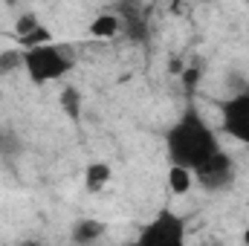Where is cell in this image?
<instances>
[{"mask_svg":"<svg viewBox=\"0 0 249 246\" xmlns=\"http://www.w3.org/2000/svg\"><path fill=\"white\" fill-rule=\"evenodd\" d=\"M244 241H247V246H249V229H247V232H244Z\"/></svg>","mask_w":249,"mask_h":246,"instance_id":"obj_16","label":"cell"},{"mask_svg":"<svg viewBox=\"0 0 249 246\" xmlns=\"http://www.w3.org/2000/svg\"><path fill=\"white\" fill-rule=\"evenodd\" d=\"M235 174H238V168H235V159L226 154V151H220V154H214L200 171H194V183L200 185L203 191H229L232 183H235Z\"/></svg>","mask_w":249,"mask_h":246,"instance_id":"obj_5","label":"cell"},{"mask_svg":"<svg viewBox=\"0 0 249 246\" xmlns=\"http://www.w3.org/2000/svg\"><path fill=\"white\" fill-rule=\"evenodd\" d=\"M110 177H113L110 162H102V159L87 162V165H84V191H87V194H99L105 185L110 183Z\"/></svg>","mask_w":249,"mask_h":246,"instance_id":"obj_8","label":"cell"},{"mask_svg":"<svg viewBox=\"0 0 249 246\" xmlns=\"http://www.w3.org/2000/svg\"><path fill=\"white\" fill-rule=\"evenodd\" d=\"M20 246H38V244H20Z\"/></svg>","mask_w":249,"mask_h":246,"instance_id":"obj_17","label":"cell"},{"mask_svg":"<svg viewBox=\"0 0 249 246\" xmlns=\"http://www.w3.org/2000/svg\"><path fill=\"white\" fill-rule=\"evenodd\" d=\"M58 102H61L64 113H67L70 119H78V116H81V96H78L75 87H64L61 96H58Z\"/></svg>","mask_w":249,"mask_h":246,"instance_id":"obj_13","label":"cell"},{"mask_svg":"<svg viewBox=\"0 0 249 246\" xmlns=\"http://www.w3.org/2000/svg\"><path fill=\"white\" fill-rule=\"evenodd\" d=\"M214 107H217V119H220V133H226L238 145L249 148V90L217 99Z\"/></svg>","mask_w":249,"mask_h":246,"instance_id":"obj_4","label":"cell"},{"mask_svg":"<svg viewBox=\"0 0 249 246\" xmlns=\"http://www.w3.org/2000/svg\"><path fill=\"white\" fill-rule=\"evenodd\" d=\"M53 41H55V35H53V32L41 23V26H38V29H32L26 38H20V41H18V47H20V50H38V47L53 44Z\"/></svg>","mask_w":249,"mask_h":246,"instance_id":"obj_12","label":"cell"},{"mask_svg":"<svg viewBox=\"0 0 249 246\" xmlns=\"http://www.w3.org/2000/svg\"><path fill=\"white\" fill-rule=\"evenodd\" d=\"M105 238V223L96 217H78L70 226V241L75 246H93Z\"/></svg>","mask_w":249,"mask_h":246,"instance_id":"obj_7","label":"cell"},{"mask_svg":"<svg viewBox=\"0 0 249 246\" xmlns=\"http://www.w3.org/2000/svg\"><path fill=\"white\" fill-rule=\"evenodd\" d=\"M133 246H188V223L174 209H157L139 226Z\"/></svg>","mask_w":249,"mask_h":246,"instance_id":"obj_3","label":"cell"},{"mask_svg":"<svg viewBox=\"0 0 249 246\" xmlns=\"http://www.w3.org/2000/svg\"><path fill=\"white\" fill-rule=\"evenodd\" d=\"M200 72H203L200 67H194V64L188 67V72H186V87H188V90H191V87L197 84V78H200Z\"/></svg>","mask_w":249,"mask_h":246,"instance_id":"obj_15","label":"cell"},{"mask_svg":"<svg viewBox=\"0 0 249 246\" xmlns=\"http://www.w3.org/2000/svg\"><path fill=\"white\" fill-rule=\"evenodd\" d=\"M124 246H133V244H124Z\"/></svg>","mask_w":249,"mask_h":246,"instance_id":"obj_18","label":"cell"},{"mask_svg":"<svg viewBox=\"0 0 249 246\" xmlns=\"http://www.w3.org/2000/svg\"><path fill=\"white\" fill-rule=\"evenodd\" d=\"M90 35H93V38H102V41L119 38V18H116V12H102V15H96L93 23H90Z\"/></svg>","mask_w":249,"mask_h":246,"instance_id":"obj_9","label":"cell"},{"mask_svg":"<svg viewBox=\"0 0 249 246\" xmlns=\"http://www.w3.org/2000/svg\"><path fill=\"white\" fill-rule=\"evenodd\" d=\"M220 151L223 148H220L217 130L206 122V116L194 105H186L177 122L165 130V157H168V165L174 168H186L194 174Z\"/></svg>","mask_w":249,"mask_h":246,"instance_id":"obj_1","label":"cell"},{"mask_svg":"<svg viewBox=\"0 0 249 246\" xmlns=\"http://www.w3.org/2000/svg\"><path fill=\"white\" fill-rule=\"evenodd\" d=\"M75 61H78L75 50L61 41H53L47 47H38V50H20V70L38 87L64 81L75 70Z\"/></svg>","mask_w":249,"mask_h":246,"instance_id":"obj_2","label":"cell"},{"mask_svg":"<svg viewBox=\"0 0 249 246\" xmlns=\"http://www.w3.org/2000/svg\"><path fill=\"white\" fill-rule=\"evenodd\" d=\"M119 18V35L133 41V44H148L151 41V23L145 18V12L139 6H119L116 9Z\"/></svg>","mask_w":249,"mask_h":246,"instance_id":"obj_6","label":"cell"},{"mask_svg":"<svg viewBox=\"0 0 249 246\" xmlns=\"http://www.w3.org/2000/svg\"><path fill=\"white\" fill-rule=\"evenodd\" d=\"M191 185H194V174H191V171L168 165V188H171V194L183 197V194H188V191H191Z\"/></svg>","mask_w":249,"mask_h":246,"instance_id":"obj_11","label":"cell"},{"mask_svg":"<svg viewBox=\"0 0 249 246\" xmlns=\"http://www.w3.org/2000/svg\"><path fill=\"white\" fill-rule=\"evenodd\" d=\"M41 26V18L35 15V12H23V15H18V20H15V38L20 41V38H26L32 29H38Z\"/></svg>","mask_w":249,"mask_h":246,"instance_id":"obj_14","label":"cell"},{"mask_svg":"<svg viewBox=\"0 0 249 246\" xmlns=\"http://www.w3.org/2000/svg\"><path fill=\"white\" fill-rule=\"evenodd\" d=\"M23 154V139L12 127H0V159H18Z\"/></svg>","mask_w":249,"mask_h":246,"instance_id":"obj_10","label":"cell"}]
</instances>
